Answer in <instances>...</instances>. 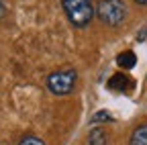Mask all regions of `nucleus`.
I'll list each match as a JSON object with an SVG mask.
<instances>
[{"mask_svg": "<svg viewBox=\"0 0 147 145\" xmlns=\"http://www.w3.org/2000/svg\"><path fill=\"white\" fill-rule=\"evenodd\" d=\"M61 6L69 25L76 29H86L96 14L92 0H61Z\"/></svg>", "mask_w": 147, "mask_h": 145, "instance_id": "obj_1", "label": "nucleus"}, {"mask_svg": "<svg viewBox=\"0 0 147 145\" xmlns=\"http://www.w3.org/2000/svg\"><path fill=\"white\" fill-rule=\"evenodd\" d=\"M76 82H78V74L76 69H55L47 76L45 80V86L51 94L55 96H67L74 92V88H76Z\"/></svg>", "mask_w": 147, "mask_h": 145, "instance_id": "obj_2", "label": "nucleus"}, {"mask_svg": "<svg viewBox=\"0 0 147 145\" xmlns=\"http://www.w3.org/2000/svg\"><path fill=\"white\" fill-rule=\"evenodd\" d=\"M94 12L106 27H121L127 19V6L123 0H100Z\"/></svg>", "mask_w": 147, "mask_h": 145, "instance_id": "obj_3", "label": "nucleus"}, {"mask_svg": "<svg viewBox=\"0 0 147 145\" xmlns=\"http://www.w3.org/2000/svg\"><path fill=\"white\" fill-rule=\"evenodd\" d=\"M106 86H108V90H113V92H129V90L135 86V82L129 78L125 71H117V74H113L108 78Z\"/></svg>", "mask_w": 147, "mask_h": 145, "instance_id": "obj_4", "label": "nucleus"}, {"mask_svg": "<svg viewBox=\"0 0 147 145\" xmlns=\"http://www.w3.org/2000/svg\"><path fill=\"white\" fill-rule=\"evenodd\" d=\"M117 65H119L121 69H125V71L133 69V67L137 65V55H135V51H131V49L121 51L119 55H117Z\"/></svg>", "mask_w": 147, "mask_h": 145, "instance_id": "obj_5", "label": "nucleus"}, {"mask_svg": "<svg viewBox=\"0 0 147 145\" xmlns=\"http://www.w3.org/2000/svg\"><path fill=\"white\" fill-rule=\"evenodd\" d=\"M129 145H147V123H141L133 129Z\"/></svg>", "mask_w": 147, "mask_h": 145, "instance_id": "obj_6", "label": "nucleus"}, {"mask_svg": "<svg viewBox=\"0 0 147 145\" xmlns=\"http://www.w3.org/2000/svg\"><path fill=\"white\" fill-rule=\"evenodd\" d=\"M88 143H90V145H106V143H108L106 131H104V129H92L90 135H88Z\"/></svg>", "mask_w": 147, "mask_h": 145, "instance_id": "obj_7", "label": "nucleus"}, {"mask_svg": "<svg viewBox=\"0 0 147 145\" xmlns=\"http://www.w3.org/2000/svg\"><path fill=\"white\" fill-rule=\"evenodd\" d=\"M113 121H115V117L110 115L108 111H98V113L92 115V119H90V123H113Z\"/></svg>", "mask_w": 147, "mask_h": 145, "instance_id": "obj_8", "label": "nucleus"}, {"mask_svg": "<svg viewBox=\"0 0 147 145\" xmlns=\"http://www.w3.org/2000/svg\"><path fill=\"white\" fill-rule=\"evenodd\" d=\"M16 145H45V141L41 137H37V135H25Z\"/></svg>", "mask_w": 147, "mask_h": 145, "instance_id": "obj_9", "label": "nucleus"}, {"mask_svg": "<svg viewBox=\"0 0 147 145\" xmlns=\"http://www.w3.org/2000/svg\"><path fill=\"white\" fill-rule=\"evenodd\" d=\"M6 12H8V8H6V2H4V0H0V21H4Z\"/></svg>", "mask_w": 147, "mask_h": 145, "instance_id": "obj_10", "label": "nucleus"}, {"mask_svg": "<svg viewBox=\"0 0 147 145\" xmlns=\"http://www.w3.org/2000/svg\"><path fill=\"white\" fill-rule=\"evenodd\" d=\"M135 4H139V6H147V0H133Z\"/></svg>", "mask_w": 147, "mask_h": 145, "instance_id": "obj_11", "label": "nucleus"}]
</instances>
